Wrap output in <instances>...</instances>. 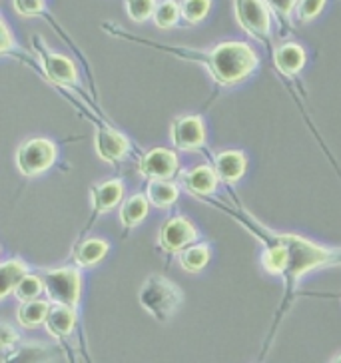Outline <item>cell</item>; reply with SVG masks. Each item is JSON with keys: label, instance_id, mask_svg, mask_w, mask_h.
<instances>
[{"label": "cell", "instance_id": "1", "mask_svg": "<svg viewBox=\"0 0 341 363\" xmlns=\"http://www.w3.org/2000/svg\"><path fill=\"white\" fill-rule=\"evenodd\" d=\"M206 66L218 84L234 86L256 70L257 56L245 43H224L208 52Z\"/></svg>", "mask_w": 341, "mask_h": 363}, {"label": "cell", "instance_id": "2", "mask_svg": "<svg viewBox=\"0 0 341 363\" xmlns=\"http://www.w3.org/2000/svg\"><path fill=\"white\" fill-rule=\"evenodd\" d=\"M140 303L158 321H168L181 303V291L162 276H150L140 289Z\"/></svg>", "mask_w": 341, "mask_h": 363}, {"label": "cell", "instance_id": "3", "mask_svg": "<svg viewBox=\"0 0 341 363\" xmlns=\"http://www.w3.org/2000/svg\"><path fill=\"white\" fill-rule=\"evenodd\" d=\"M44 294L52 303H65L74 308L80 301V289H82V278L72 267H60L50 269L44 274Z\"/></svg>", "mask_w": 341, "mask_h": 363}, {"label": "cell", "instance_id": "4", "mask_svg": "<svg viewBox=\"0 0 341 363\" xmlns=\"http://www.w3.org/2000/svg\"><path fill=\"white\" fill-rule=\"evenodd\" d=\"M54 160H56V146L44 138L26 140L16 152V168L26 178L44 174L52 166Z\"/></svg>", "mask_w": 341, "mask_h": 363}, {"label": "cell", "instance_id": "5", "mask_svg": "<svg viewBox=\"0 0 341 363\" xmlns=\"http://www.w3.org/2000/svg\"><path fill=\"white\" fill-rule=\"evenodd\" d=\"M235 18L252 38H267L272 21L266 0H234Z\"/></svg>", "mask_w": 341, "mask_h": 363}, {"label": "cell", "instance_id": "6", "mask_svg": "<svg viewBox=\"0 0 341 363\" xmlns=\"http://www.w3.org/2000/svg\"><path fill=\"white\" fill-rule=\"evenodd\" d=\"M172 142L176 148L190 152V150H200L206 142V128L203 120L200 116H181L172 122L170 130Z\"/></svg>", "mask_w": 341, "mask_h": 363}, {"label": "cell", "instance_id": "7", "mask_svg": "<svg viewBox=\"0 0 341 363\" xmlns=\"http://www.w3.org/2000/svg\"><path fill=\"white\" fill-rule=\"evenodd\" d=\"M196 238H198V232H196L192 222L188 218H184V216H176V218H170L166 224L162 225L160 246L162 250L176 254L186 246H190Z\"/></svg>", "mask_w": 341, "mask_h": 363}, {"label": "cell", "instance_id": "8", "mask_svg": "<svg viewBox=\"0 0 341 363\" xmlns=\"http://www.w3.org/2000/svg\"><path fill=\"white\" fill-rule=\"evenodd\" d=\"M178 170V158L170 150L154 148L140 160V174L146 178H172Z\"/></svg>", "mask_w": 341, "mask_h": 363}, {"label": "cell", "instance_id": "9", "mask_svg": "<svg viewBox=\"0 0 341 363\" xmlns=\"http://www.w3.org/2000/svg\"><path fill=\"white\" fill-rule=\"evenodd\" d=\"M98 158L102 162H118L126 156L130 150V142L126 136L110 128H100L94 136Z\"/></svg>", "mask_w": 341, "mask_h": 363}, {"label": "cell", "instance_id": "10", "mask_svg": "<svg viewBox=\"0 0 341 363\" xmlns=\"http://www.w3.org/2000/svg\"><path fill=\"white\" fill-rule=\"evenodd\" d=\"M40 65L44 68V74L56 84H68L74 86L78 82V74H76V66L70 58L54 54L50 50H43L40 52Z\"/></svg>", "mask_w": 341, "mask_h": 363}, {"label": "cell", "instance_id": "11", "mask_svg": "<svg viewBox=\"0 0 341 363\" xmlns=\"http://www.w3.org/2000/svg\"><path fill=\"white\" fill-rule=\"evenodd\" d=\"M76 323V311L70 306L65 303H54L50 306V311L44 320V328L52 335L54 340H62L66 337Z\"/></svg>", "mask_w": 341, "mask_h": 363}, {"label": "cell", "instance_id": "12", "mask_svg": "<svg viewBox=\"0 0 341 363\" xmlns=\"http://www.w3.org/2000/svg\"><path fill=\"white\" fill-rule=\"evenodd\" d=\"M218 174L210 166H198L194 170L181 174V184L184 188L194 196H210L216 192L218 186Z\"/></svg>", "mask_w": 341, "mask_h": 363}, {"label": "cell", "instance_id": "13", "mask_svg": "<svg viewBox=\"0 0 341 363\" xmlns=\"http://www.w3.org/2000/svg\"><path fill=\"white\" fill-rule=\"evenodd\" d=\"M124 194V186L120 180H108L102 184H96L90 188V196H92V208L96 214H106L108 210H112L118 202L122 200Z\"/></svg>", "mask_w": 341, "mask_h": 363}, {"label": "cell", "instance_id": "14", "mask_svg": "<svg viewBox=\"0 0 341 363\" xmlns=\"http://www.w3.org/2000/svg\"><path fill=\"white\" fill-rule=\"evenodd\" d=\"M274 65L281 74H296L306 65V50L296 43L281 44L274 52Z\"/></svg>", "mask_w": 341, "mask_h": 363}, {"label": "cell", "instance_id": "15", "mask_svg": "<svg viewBox=\"0 0 341 363\" xmlns=\"http://www.w3.org/2000/svg\"><path fill=\"white\" fill-rule=\"evenodd\" d=\"M245 156L242 152L235 150H228L216 156L213 162V170L218 174V178L224 182H235L244 176L245 172Z\"/></svg>", "mask_w": 341, "mask_h": 363}, {"label": "cell", "instance_id": "16", "mask_svg": "<svg viewBox=\"0 0 341 363\" xmlns=\"http://www.w3.org/2000/svg\"><path fill=\"white\" fill-rule=\"evenodd\" d=\"M50 311V303L43 301V299H30V301H22V306L16 311V320L22 328L26 330H34L40 323H44L46 315Z\"/></svg>", "mask_w": 341, "mask_h": 363}, {"label": "cell", "instance_id": "17", "mask_svg": "<svg viewBox=\"0 0 341 363\" xmlns=\"http://www.w3.org/2000/svg\"><path fill=\"white\" fill-rule=\"evenodd\" d=\"M28 276V267L22 264L21 259H9L0 266V279H2V288H0V298L4 299L6 296L14 294L16 286L22 279Z\"/></svg>", "mask_w": 341, "mask_h": 363}, {"label": "cell", "instance_id": "18", "mask_svg": "<svg viewBox=\"0 0 341 363\" xmlns=\"http://www.w3.org/2000/svg\"><path fill=\"white\" fill-rule=\"evenodd\" d=\"M108 247L110 246H108L106 240H96V238L94 240H86L80 246H76L72 257H74V262L80 267H90L106 256Z\"/></svg>", "mask_w": 341, "mask_h": 363}, {"label": "cell", "instance_id": "19", "mask_svg": "<svg viewBox=\"0 0 341 363\" xmlns=\"http://www.w3.org/2000/svg\"><path fill=\"white\" fill-rule=\"evenodd\" d=\"M146 196L150 203H154L156 208H170L178 200V186L160 178H152L146 188Z\"/></svg>", "mask_w": 341, "mask_h": 363}, {"label": "cell", "instance_id": "20", "mask_svg": "<svg viewBox=\"0 0 341 363\" xmlns=\"http://www.w3.org/2000/svg\"><path fill=\"white\" fill-rule=\"evenodd\" d=\"M148 196L136 194L128 198L120 208V222L124 228H134L138 225L146 216H148Z\"/></svg>", "mask_w": 341, "mask_h": 363}, {"label": "cell", "instance_id": "21", "mask_svg": "<svg viewBox=\"0 0 341 363\" xmlns=\"http://www.w3.org/2000/svg\"><path fill=\"white\" fill-rule=\"evenodd\" d=\"M208 262H210V247L208 246L186 247L180 256L181 267H184L186 272H190V274L202 272L203 267L208 266Z\"/></svg>", "mask_w": 341, "mask_h": 363}, {"label": "cell", "instance_id": "22", "mask_svg": "<svg viewBox=\"0 0 341 363\" xmlns=\"http://www.w3.org/2000/svg\"><path fill=\"white\" fill-rule=\"evenodd\" d=\"M262 262H264V267H266L269 274H276V276L277 274H284L289 266L288 247H284V246L267 247L266 252H264Z\"/></svg>", "mask_w": 341, "mask_h": 363}, {"label": "cell", "instance_id": "23", "mask_svg": "<svg viewBox=\"0 0 341 363\" xmlns=\"http://www.w3.org/2000/svg\"><path fill=\"white\" fill-rule=\"evenodd\" d=\"M180 14L181 11L178 2H174V0H164V2H160V4L156 6V11H154V22H156L158 28L168 30V28H172V26L178 22V16H180Z\"/></svg>", "mask_w": 341, "mask_h": 363}, {"label": "cell", "instance_id": "24", "mask_svg": "<svg viewBox=\"0 0 341 363\" xmlns=\"http://www.w3.org/2000/svg\"><path fill=\"white\" fill-rule=\"evenodd\" d=\"M126 4V14L130 16V21L144 22L148 21L150 16H154L156 11V0H124Z\"/></svg>", "mask_w": 341, "mask_h": 363}, {"label": "cell", "instance_id": "25", "mask_svg": "<svg viewBox=\"0 0 341 363\" xmlns=\"http://www.w3.org/2000/svg\"><path fill=\"white\" fill-rule=\"evenodd\" d=\"M210 4H212L210 0H181L180 11L184 21L190 22V24L200 22L210 11Z\"/></svg>", "mask_w": 341, "mask_h": 363}, {"label": "cell", "instance_id": "26", "mask_svg": "<svg viewBox=\"0 0 341 363\" xmlns=\"http://www.w3.org/2000/svg\"><path fill=\"white\" fill-rule=\"evenodd\" d=\"M44 291V281L38 276H26L14 289V296L21 301H30L36 299Z\"/></svg>", "mask_w": 341, "mask_h": 363}, {"label": "cell", "instance_id": "27", "mask_svg": "<svg viewBox=\"0 0 341 363\" xmlns=\"http://www.w3.org/2000/svg\"><path fill=\"white\" fill-rule=\"evenodd\" d=\"M325 6V0H299L296 11H298V18L301 22L313 21Z\"/></svg>", "mask_w": 341, "mask_h": 363}, {"label": "cell", "instance_id": "28", "mask_svg": "<svg viewBox=\"0 0 341 363\" xmlns=\"http://www.w3.org/2000/svg\"><path fill=\"white\" fill-rule=\"evenodd\" d=\"M44 9V0H14V11L21 16H36Z\"/></svg>", "mask_w": 341, "mask_h": 363}, {"label": "cell", "instance_id": "29", "mask_svg": "<svg viewBox=\"0 0 341 363\" xmlns=\"http://www.w3.org/2000/svg\"><path fill=\"white\" fill-rule=\"evenodd\" d=\"M267 6L272 9V11H276L279 16H284V18H288L291 11L298 6L299 0H266Z\"/></svg>", "mask_w": 341, "mask_h": 363}, {"label": "cell", "instance_id": "30", "mask_svg": "<svg viewBox=\"0 0 341 363\" xmlns=\"http://www.w3.org/2000/svg\"><path fill=\"white\" fill-rule=\"evenodd\" d=\"M18 342V333L12 330L9 323H2V328H0V343H2V347L6 350L9 345Z\"/></svg>", "mask_w": 341, "mask_h": 363}, {"label": "cell", "instance_id": "31", "mask_svg": "<svg viewBox=\"0 0 341 363\" xmlns=\"http://www.w3.org/2000/svg\"><path fill=\"white\" fill-rule=\"evenodd\" d=\"M11 44H12V38H11V30H9V24L2 21V46H0V50H2V52H9Z\"/></svg>", "mask_w": 341, "mask_h": 363}, {"label": "cell", "instance_id": "32", "mask_svg": "<svg viewBox=\"0 0 341 363\" xmlns=\"http://www.w3.org/2000/svg\"><path fill=\"white\" fill-rule=\"evenodd\" d=\"M333 362H337V363H341V355H340V357H335V359H333Z\"/></svg>", "mask_w": 341, "mask_h": 363}]
</instances>
